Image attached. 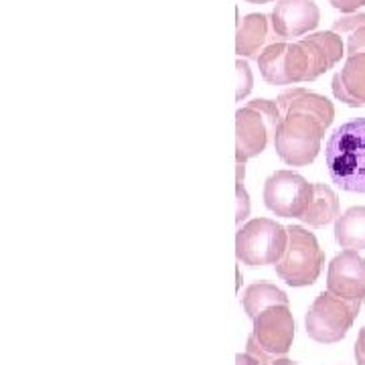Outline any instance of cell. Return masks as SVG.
I'll return each instance as SVG.
<instances>
[{"instance_id": "6da1fadb", "label": "cell", "mask_w": 365, "mask_h": 365, "mask_svg": "<svg viewBox=\"0 0 365 365\" xmlns=\"http://www.w3.org/2000/svg\"><path fill=\"white\" fill-rule=\"evenodd\" d=\"M276 102L282 112L274 134L276 155L290 167H309L319 157L321 140L335 120V106L304 88L284 90Z\"/></svg>"}, {"instance_id": "7a4b0ae2", "label": "cell", "mask_w": 365, "mask_h": 365, "mask_svg": "<svg viewBox=\"0 0 365 365\" xmlns=\"http://www.w3.org/2000/svg\"><path fill=\"white\" fill-rule=\"evenodd\" d=\"M345 43L335 31H321L299 41H274L256 59L262 78L272 86L314 81L337 66Z\"/></svg>"}, {"instance_id": "3957f363", "label": "cell", "mask_w": 365, "mask_h": 365, "mask_svg": "<svg viewBox=\"0 0 365 365\" xmlns=\"http://www.w3.org/2000/svg\"><path fill=\"white\" fill-rule=\"evenodd\" d=\"M325 163L331 181L347 193L365 195V118H355L329 136Z\"/></svg>"}, {"instance_id": "277c9868", "label": "cell", "mask_w": 365, "mask_h": 365, "mask_svg": "<svg viewBox=\"0 0 365 365\" xmlns=\"http://www.w3.org/2000/svg\"><path fill=\"white\" fill-rule=\"evenodd\" d=\"M282 112L278 102L252 100L235 112V160L244 165L266 150L270 136L276 134Z\"/></svg>"}, {"instance_id": "5b68a950", "label": "cell", "mask_w": 365, "mask_h": 365, "mask_svg": "<svg viewBox=\"0 0 365 365\" xmlns=\"http://www.w3.org/2000/svg\"><path fill=\"white\" fill-rule=\"evenodd\" d=\"M325 264V254L313 232L300 225L288 227V246L276 266V274L288 287H311L317 282Z\"/></svg>"}, {"instance_id": "8992f818", "label": "cell", "mask_w": 365, "mask_h": 365, "mask_svg": "<svg viewBox=\"0 0 365 365\" xmlns=\"http://www.w3.org/2000/svg\"><path fill=\"white\" fill-rule=\"evenodd\" d=\"M288 246V227L268 217H256L235 235V256L246 266L278 264Z\"/></svg>"}, {"instance_id": "52a82bcc", "label": "cell", "mask_w": 365, "mask_h": 365, "mask_svg": "<svg viewBox=\"0 0 365 365\" xmlns=\"http://www.w3.org/2000/svg\"><path fill=\"white\" fill-rule=\"evenodd\" d=\"M359 309L361 304L339 299L329 290L321 292L304 317L307 335L323 345L339 343L349 333L359 314Z\"/></svg>"}, {"instance_id": "ba28073f", "label": "cell", "mask_w": 365, "mask_h": 365, "mask_svg": "<svg viewBox=\"0 0 365 365\" xmlns=\"http://www.w3.org/2000/svg\"><path fill=\"white\" fill-rule=\"evenodd\" d=\"M311 197L313 185L292 170H276L264 182V205L280 217H300Z\"/></svg>"}, {"instance_id": "9c48e42d", "label": "cell", "mask_w": 365, "mask_h": 365, "mask_svg": "<svg viewBox=\"0 0 365 365\" xmlns=\"http://www.w3.org/2000/svg\"><path fill=\"white\" fill-rule=\"evenodd\" d=\"M294 319L288 304H274L254 319L252 339L270 359L287 355L294 341Z\"/></svg>"}, {"instance_id": "30bf717a", "label": "cell", "mask_w": 365, "mask_h": 365, "mask_svg": "<svg viewBox=\"0 0 365 365\" xmlns=\"http://www.w3.org/2000/svg\"><path fill=\"white\" fill-rule=\"evenodd\" d=\"M327 290L343 300L364 304L365 258L357 254V250H345L331 260L327 272Z\"/></svg>"}, {"instance_id": "8fae6325", "label": "cell", "mask_w": 365, "mask_h": 365, "mask_svg": "<svg viewBox=\"0 0 365 365\" xmlns=\"http://www.w3.org/2000/svg\"><path fill=\"white\" fill-rule=\"evenodd\" d=\"M319 21L321 11L314 0H278L270 16L274 37L278 41L309 35L319 26Z\"/></svg>"}, {"instance_id": "7c38bea8", "label": "cell", "mask_w": 365, "mask_h": 365, "mask_svg": "<svg viewBox=\"0 0 365 365\" xmlns=\"http://www.w3.org/2000/svg\"><path fill=\"white\" fill-rule=\"evenodd\" d=\"M333 96L351 108L365 106V53L347 57L343 69H339L333 81Z\"/></svg>"}, {"instance_id": "4fadbf2b", "label": "cell", "mask_w": 365, "mask_h": 365, "mask_svg": "<svg viewBox=\"0 0 365 365\" xmlns=\"http://www.w3.org/2000/svg\"><path fill=\"white\" fill-rule=\"evenodd\" d=\"M270 19L266 14L252 13L244 16V21L237 25V35H235V53L246 59H258L270 43H268V31H270Z\"/></svg>"}, {"instance_id": "5bb4252c", "label": "cell", "mask_w": 365, "mask_h": 365, "mask_svg": "<svg viewBox=\"0 0 365 365\" xmlns=\"http://www.w3.org/2000/svg\"><path fill=\"white\" fill-rule=\"evenodd\" d=\"M337 217H339V199L335 191L329 185L314 182L313 197L299 220L311 227H323L327 223L335 222Z\"/></svg>"}, {"instance_id": "9a60e30c", "label": "cell", "mask_w": 365, "mask_h": 365, "mask_svg": "<svg viewBox=\"0 0 365 365\" xmlns=\"http://www.w3.org/2000/svg\"><path fill=\"white\" fill-rule=\"evenodd\" d=\"M335 240L341 248L365 250V207H349L335 220Z\"/></svg>"}, {"instance_id": "2e32d148", "label": "cell", "mask_w": 365, "mask_h": 365, "mask_svg": "<svg viewBox=\"0 0 365 365\" xmlns=\"http://www.w3.org/2000/svg\"><path fill=\"white\" fill-rule=\"evenodd\" d=\"M274 304H288L287 292L282 288L274 287L270 282H256V284H250L244 290L242 307H244V311L252 321L262 311H266L268 307H274Z\"/></svg>"}, {"instance_id": "e0dca14e", "label": "cell", "mask_w": 365, "mask_h": 365, "mask_svg": "<svg viewBox=\"0 0 365 365\" xmlns=\"http://www.w3.org/2000/svg\"><path fill=\"white\" fill-rule=\"evenodd\" d=\"M341 39H345V55L365 53V13L347 14L333 23V29Z\"/></svg>"}, {"instance_id": "ac0fdd59", "label": "cell", "mask_w": 365, "mask_h": 365, "mask_svg": "<svg viewBox=\"0 0 365 365\" xmlns=\"http://www.w3.org/2000/svg\"><path fill=\"white\" fill-rule=\"evenodd\" d=\"M242 173H244V167L242 165H237V185H235V203H237V223H242L246 217L250 215V197L246 193V189H244V185H242Z\"/></svg>"}, {"instance_id": "d6986e66", "label": "cell", "mask_w": 365, "mask_h": 365, "mask_svg": "<svg viewBox=\"0 0 365 365\" xmlns=\"http://www.w3.org/2000/svg\"><path fill=\"white\" fill-rule=\"evenodd\" d=\"M252 91V71L246 61L237 59V100H244Z\"/></svg>"}, {"instance_id": "ffe728a7", "label": "cell", "mask_w": 365, "mask_h": 365, "mask_svg": "<svg viewBox=\"0 0 365 365\" xmlns=\"http://www.w3.org/2000/svg\"><path fill=\"white\" fill-rule=\"evenodd\" d=\"M333 9H337L341 13L353 14L357 13V9L365 6V0H329Z\"/></svg>"}, {"instance_id": "44dd1931", "label": "cell", "mask_w": 365, "mask_h": 365, "mask_svg": "<svg viewBox=\"0 0 365 365\" xmlns=\"http://www.w3.org/2000/svg\"><path fill=\"white\" fill-rule=\"evenodd\" d=\"M355 361L357 365H365V325L357 335V343H355Z\"/></svg>"}, {"instance_id": "7402d4cb", "label": "cell", "mask_w": 365, "mask_h": 365, "mask_svg": "<svg viewBox=\"0 0 365 365\" xmlns=\"http://www.w3.org/2000/svg\"><path fill=\"white\" fill-rule=\"evenodd\" d=\"M235 361H237L235 365H262L260 361H258L254 355H250V353H240V355L235 357Z\"/></svg>"}, {"instance_id": "603a6c76", "label": "cell", "mask_w": 365, "mask_h": 365, "mask_svg": "<svg viewBox=\"0 0 365 365\" xmlns=\"http://www.w3.org/2000/svg\"><path fill=\"white\" fill-rule=\"evenodd\" d=\"M270 365H297L292 359H287V357H280V359H274Z\"/></svg>"}, {"instance_id": "cb8c5ba5", "label": "cell", "mask_w": 365, "mask_h": 365, "mask_svg": "<svg viewBox=\"0 0 365 365\" xmlns=\"http://www.w3.org/2000/svg\"><path fill=\"white\" fill-rule=\"evenodd\" d=\"M250 4H266V2H272V0H246Z\"/></svg>"}]
</instances>
